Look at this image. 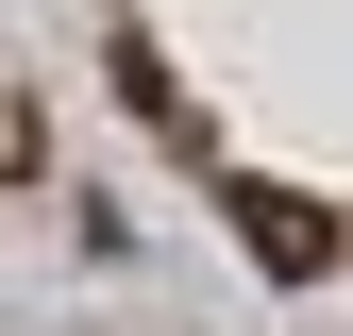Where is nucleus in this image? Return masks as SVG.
<instances>
[{
	"label": "nucleus",
	"mask_w": 353,
	"mask_h": 336,
	"mask_svg": "<svg viewBox=\"0 0 353 336\" xmlns=\"http://www.w3.org/2000/svg\"><path fill=\"white\" fill-rule=\"evenodd\" d=\"M236 235H252V269H270V286H320L336 269V202H303V185H236Z\"/></svg>",
	"instance_id": "nucleus-1"
},
{
	"label": "nucleus",
	"mask_w": 353,
	"mask_h": 336,
	"mask_svg": "<svg viewBox=\"0 0 353 336\" xmlns=\"http://www.w3.org/2000/svg\"><path fill=\"white\" fill-rule=\"evenodd\" d=\"M51 168V118H34V84H0V185H34Z\"/></svg>",
	"instance_id": "nucleus-2"
}]
</instances>
